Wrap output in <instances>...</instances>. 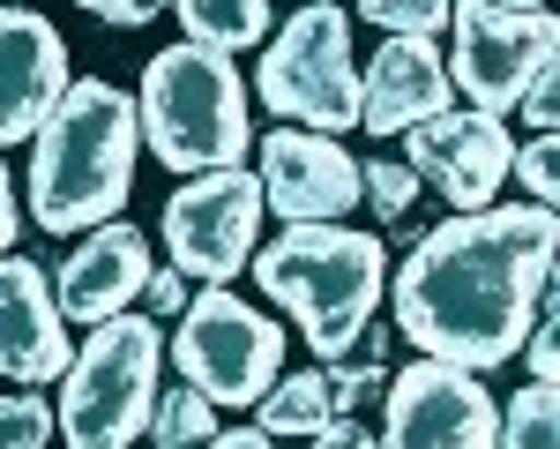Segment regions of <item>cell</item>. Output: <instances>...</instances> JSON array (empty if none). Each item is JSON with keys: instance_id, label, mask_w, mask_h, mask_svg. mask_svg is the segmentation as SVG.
<instances>
[{"instance_id": "obj_1", "label": "cell", "mask_w": 560, "mask_h": 449, "mask_svg": "<svg viewBox=\"0 0 560 449\" xmlns=\"http://www.w3.org/2000/svg\"><path fill=\"white\" fill-rule=\"evenodd\" d=\"M560 225L538 203L448 210L396 269V330L464 375L509 367L553 292Z\"/></svg>"}, {"instance_id": "obj_2", "label": "cell", "mask_w": 560, "mask_h": 449, "mask_svg": "<svg viewBox=\"0 0 560 449\" xmlns=\"http://www.w3.org/2000/svg\"><path fill=\"white\" fill-rule=\"evenodd\" d=\"M31 218L38 232H90V225L120 218L135 187V97L120 83H68L60 105L31 135Z\"/></svg>"}, {"instance_id": "obj_3", "label": "cell", "mask_w": 560, "mask_h": 449, "mask_svg": "<svg viewBox=\"0 0 560 449\" xmlns=\"http://www.w3.org/2000/svg\"><path fill=\"white\" fill-rule=\"evenodd\" d=\"M247 263H255V285L300 322V337L329 367L366 337L388 285L382 232H359V225H284Z\"/></svg>"}, {"instance_id": "obj_4", "label": "cell", "mask_w": 560, "mask_h": 449, "mask_svg": "<svg viewBox=\"0 0 560 449\" xmlns=\"http://www.w3.org/2000/svg\"><path fill=\"white\" fill-rule=\"evenodd\" d=\"M135 128L158 150V165L173 173H217L247 158V83L232 68V53L210 45H165L142 76L135 97Z\"/></svg>"}, {"instance_id": "obj_5", "label": "cell", "mask_w": 560, "mask_h": 449, "mask_svg": "<svg viewBox=\"0 0 560 449\" xmlns=\"http://www.w3.org/2000/svg\"><path fill=\"white\" fill-rule=\"evenodd\" d=\"M158 359H165V337H158L150 314L90 322V345L68 353L60 404H52L60 442L68 449H128L150 427V404H158Z\"/></svg>"}, {"instance_id": "obj_6", "label": "cell", "mask_w": 560, "mask_h": 449, "mask_svg": "<svg viewBox=\"0 0 560 449\" xmlns=\"http://www.w3.org/2000/svg\"><path fill=\"white\" fill-rule=\"evenodd\" d=\"M261 105L277 120H292L306 135H345L359 128V60H351V23L345 8L306 0L300 15L277 31V45H261Z\"/></svg>"}, {"instance_id": "obj_7", "label": "cell", "mask_w": 560, "mask_h": 449, "mask_svg": "<svg viewBox=\"0 0 560 449\" xmlns=\"http://www.w3.org/2000/svg\"><path fill=\"white\" fill-rule=\"evenodd\" d=\"M173 359H179V375H187V390H202L217 412L224 404H255L277 382V367H284V330L261 308H247L240 292L210 285L202 300L179 308Z\"/></svg>"}, {"instance_id": "obj_8", "label": "cell", "mask_w": 560, "mask_h": 449, "mask_svg": "<svg viewBox=\"0 0 560 449\" xmlns=\"http://www.w3.org/2000/svg\"><path fill=\"white\" fill-rule=\"evenodd\" d=\"M456 23V68L448 90H464L478 113H516V97L530 90L538 68L560 60V23L553 8H493V0H448Z\"/></svg>"}, {"instance_id": "obj_9", "label": "cell", "mask_w": 560, "mask_h": 449, "mask_svg": "<svg viewBox=\"0 0 560 449\" xmlns=\"http://www.w3.org/2000/svg\"><path fill=\"white\" fill-rule=\"evenodd\" d=\"M261 232V180L247 165H217L195 173L165 203V247H173L179 277H202V285H232L247 255H255Z\"/></svg>"}, {"instance_id": "obj_10", "label": "cell", "mask_w": 560, "mask_h": 449, "mask_svg": "<svg viewBox=\"0 0 560 449\" xmlns=\"http://www.w3.org/2000/svg\"><path fill=\"white\" fill-rule=\"evenodd\" d=\"M493 427H501V404L486 398V382L419 353L388 382L374 449H493Z\"/></svg>"}, {"instance_id": "obj_11", "label": "cell", "mask_w": 560, "mask_h": 449, "mask_svg": "<svg viewBox=\"0 0 560 449\" xmlns=\"http://www.w3.org/2000/svg\"><path fill=\"white\" fill-rule=\"evenodd\" d=\"M509 158H516L509 120L478 105H448L419 128H404V165L419 173V187H441L448 210H486L509 187Z\"/></svg>"}, {"instance_id": "obj_12", "label": "cell", "mask_w": 560, "mask_h": 449, "mask_svg": "<svg viewBox=\"0 0 560 449\" xmlns=\"http://www.w3.org/2000/svg\"><path fill=\"white\" fill-rule=\"evenodd\" d=\"M261 210H277L284 225H345L359 210V158L337 135L306 128H269L255 150Z\"/></svg>"}, {"instance_id": "obj_13", "label": "cell", "mask_w": 560, "mask_h": 449, "mask_svg": "<svg viewBox=\"0 0 560 449\" xmlns=\"http://www.w3.org/2000/svg\"><path fill=\"white\" fill-rule=\"evenodd\" d=\"M68 90V38L38 8H0V150L31 142Z\"/></svg>"}, {"instance_id": "obj_14", "label": "cell", "mask_w": 560, "mask_h": 449, "mask_svg": "<svg viewBox=\"0 0 560 449\" xmlns=\"http://www.w3.org/2000/svg\"><path fill=\"white\" fill-rule=\"evenodd\" d=\"M142 285H150V232L142 225H90V240L60 263L52 277V300L68 322H113V314H128V300H142Z\"/></svg>"}, {"instance_id": "obj_15", "label": "cell", "mask_w": 560, "mask_h": 449, "mask_svg": "<svg viewBox=\"0 0 560 449\" xmlns=\"http://www.w3.org/2000/svg\"><path fill=\"white\" fill-rule=\"evenodd\" d=\"M68 314L52 300V277L23 255H0V375L8 382H52L68 375Z\"/></svg>"}, {"instance_id": "obj_16", "label": "cell", "mask_w": 560, "mask_h": 449, "mask_svg": "<svg viewBox=\"0 0 560 449\" xmlns=\"http://www.w3.org/2000/svg\"><path fill=\"white\" fill-rule=\"evenodd\" d=\"M448 60H441V45L433 38H388L374 53V68L359 76V128L366 135H404L433 120V113H448Z\"/></svg>"}, {"instance_id": "obj_17", "label": "cell", "mask_w": 560, "mask_h": 449, "mask_svg": "<svg viewBox=\"0 0 560 449\" xmlns=\"http://www.w3.org/2000/svg\"><path fill=\"white\" fill-rule=\"evenodd\" d=\"M187 45H210V53H240V45L269 38V0H173Z\"/></svg>"}, {"instance_id": "obj_18", "label": "cell", "mask_w": 560, "mask_h": 449, "mask_svg": "<svg viewBox=\"0 0 560 449\" xmlns=\"http://www.w3.org/2000/svg\"><path fill=\"white\" fill-rule=\"evenodd\" d=\"M329 419H337V404H329V382H322V375H277L255 398V427L269 442L314 435V427H329Z\"/></svg>"}, {"instance_id": "obj_19", "label": "cell", "mask_w": 560, "mask_h": 449, "mask_svg": "<svg viewBox=\"0 0 560 449\" xmlns=\"http://www.w3.org/2000/svg\"><path fill=\"white\" fill-rule=\"evenodd\" d=\"M493 449H560V398L553 382H530L509 398L501 427H493Z\"/></svg>"}, {"instance_id": "obj_20", "label": "cell", "mask_w": 560, "mask_h": 449, "mask_svg": "<svg viewBox=\"0 0 560 449\" xmlns=\"http://www.w3.org/2000/svg\"><path fill=\"white\" fill-rule=\"evenodd\" d=\"M142 435H158V449H195V442L217 435V404L202 398V390H158Z\"/></svg>"}, {"instance_id": "obj_21", "label": "cell", "mask_w": 560, "mask_h": 449, "mask_svg": "<svg viewBox=\"0 0 560 449\" xmlns=\"http://www.w3.org/2000/svg\"><path fill=\"white\" fill-rule=\"evenodd\" d=\"M359 203H366L382 225H396L411 203H419V173H411L404 158H359Z\"/></svg>"}, {"instance_id": "obj_22", "label": "cell", "mask_w": 560, "mask_h": 449, "mask_svg": "<svg viewBox=\"0 0 560 449\" xmlns=\"http://www.w3.org/2000/svg\"><path fill=\"white\" fill-rule=\"evenodd\" d=\"M366 23H382L388 38H433L448 31V0H359Z\"/></svg>"}, {"instance_id": "obj_23", "label": "cell", "mask_w": 560, "mask_h": 449, "mask_svg": "<svg viewBox=\"0 0 560 449\" xmlns=\"http://www.w3.org/2000/svg\"><path fill=\"white\" fill-rule=\"evenodd\" d=\"M45 442H52V404L38 390L0 398V449H45Z\"/></svg>"}, {"instance_id": "obj_24", "label": "cell", "mask_w": 560, "mask_h": 449, "mask_svg": "<svg viewBox=\"0 0 560 449\" xmlns=\"http://www.w3.org/2000/svg\"><path fill=\"white\" fill-rule=\"evenodd\" d=\"M509 173L530 187V203L538 210H553V180H560V150H553V135H538V142H523L516 158H509Z\"/></svg>"}, {"instance_id": "obj_25", "label": "cell", "mask_w": 560, "mask_h": 449, "mask_svg": "<svg viewBox=\"0 0 560 449\" xmlns=\"http://www.w3.org/2000/svg\"><path fill=\"white\" fill-rule=\"evenodd\" d=\"M322 382H329V404H337V412H351V404L382 382V359L366 353V359H345V367H322Z\"/></svg>"}, {"instance_id": "obj_26", "label": "cell", "mask_w": 560, "mask_h": 449, "mask_svg": "<svg viewBox=\"0 0 560 449\" xmlns=\"http://www.w3.org/2000/svg\"><path fill=\"white\" fill-rule=\"evenodd\" d=\"M523 359H530V382H553L560 367V330H553V292H546V308H538V322H530V337L516 345Z\"/></svg>"}, {"instance_id": "obj_27", "label": "cell", "mask_w": 560, "mask_h": 449, "mask_svg": "<svg viewBox=\"0 0 560 449\" xmlns=\"http://www.w3.org/2000/svg\"><path fill=\"white\" fill-rule=\"evenodd\" d=\"M516 113H523V120H530L538 135H553V120H560V60L530 76V90L516 97Z\"/></svg>"}, {"instance_id": "obj_28", "label": "cell", "mask_w": 560, "mask_h": 449, "mask_svg": "<svg viewBox=\"0 0 560 449\" xmlns=\"http://www.w3.org/2000/svg\"><path fill=\"white\" fill-rule=\"evenodd\" d=\"M75 8H90L97 23H120V31H135V23H150V15H165L173 0H75Z\"/></svg>"}, {"instance_id": "obj_29", "label": "cell", "mask_w": 560, "mask_h": 449, "mask_svg": "<svg viewBox=\"0 0 560 449\" xmlns=\"http://www.w3.org/2000/svg\"><path fill=\"white\" fill-rule=\"evenodd\" d=\"M142 300H150V322H158V314H179L187 308V277H179V269H150Z\"/></svg>"}, {"instance_id": "obj_30", "label": "cell", "mask_w": 560, "mask_h": 449, "mask_svg": "<svg viewBox=\"0 0 560 449\" xmlns=\"http://www.w3.org/2000/svg\"><path fill=\"white\" fill-rule=\"evenodd\" d=\"M306 442H314V449H374V427H359L351 412H337V419H329V427H314Z\"/></svg>"}, {"instance_id": "obj_31", "label": "cell", "mask_w": 560, "mask_h": 449, "mask_svg": "<svg viewBox=\"0 0 560 449\" xmlns=\"http://www.w3.org/2000/svg\"><path fill=\"white\" fill-rule=\"evenodd\" d=\"M15 232H23V218H15V173L0 165V255L15 247Z\"/></svg>"}, {"instance_id": "obj_32", "label": "cell", "mask_w": 560, "mask_h": 449, "mask_svg": "<svg viewBox=\"0 0 560 449\" xmlns=\"http://www.w3.org/2000/svg\"><path fill=\"white\" fill-rule=\"evenodd\" d=\"M195 449H277V442H269L261 427H217L210 442H195Z\"/></svg>"}, {"instance_id": "obj_33", "label": "cell", "mask_w": 560, "mask_h": 449, "mask_svg": "<svg viewBox=\"0 0 560 449\" xmlns=\"http://www.w3.org/2000/svg\"><path fill=\"white\" fill-rule=\"evenodd\" d=\"M493 8H546V0H493Z\"/></svg>"}, {"instance_id": "obj_34", "label": "cell", "mask_w": 560, "mask_h": 449, "mask_svg": "<svg viewBox=\"0 0 560 449\" xmlns=\"http://www.w3.org/2000/svg\"><path fill=\"white\" fill-rule=\"evenodd\" d=\"M329 8H345V0H329Z\"/></svg>"}]
</instances>
